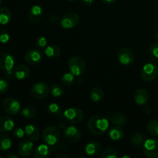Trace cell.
Listing matches in <instances>:
<instances>
[{
  "mask_svg": "<svg viewBox=\"0 0 158 158\" xmlns=\"http://www.w3.org/2000/svg\"><path fill=\"white\" fill-rule=\"evenodd\" d=\"M109 126V119L101 115L93 116L87 123L89 132L94 135H102L107 131Z\"/></svg>",
  "mask_w": 158,
  "mask_h": 158,
  "instance_id": "1",
  "label": "cell"
},
{
  "mask_svg": "<svg viewBox=\"0 0 158 158\" xmlns=\"http://www.w3.org/2000/svg\"><path fill=\"white\" fill-rule=\"evenodd\" d=\"M60 131L55 126H47L43 130V139L49 146L56 145L60 142Z\"/></svg>",
  "mask_w": 158,
  "mask_h": 158,
  "instance_id": "2",
  "label": "cell"
},
{
  "mask_svg": "<svg viewBox=\"0 0 158 158\" xmlns=\"http://www.w3.org/2000/svg\"><path fill=\"white\" fill-rule=\"evenodd\" d=\"M68 66L69 71L77 77L81 76L86 70V63L84 60L80 56L71 57L68 63Z\"/></svg>",
  "mask_w": 158,
  "mask_h": 158,
  "instance_id": "3",
  "label": "cell"
},
{
  "mask_svg": "<svg viewBox=\"0 0 158 158\" xmlns=\"http://www.w3.org/2000/svg\"><path fill=\"white\" fill-rule=\"evenodd\" d=\"M50 92V89L47 83L44 82H39L35 83L30 89V94L33 98L37 100L45 99Z\"/></svg>",
  "mask_w": 158,
  "mask_h": 158,
  "instance_id": "4",
  "label": "cell"
},
{
  "mask_svg": "<svg viewBox=\"0 0 158 158\" xmlns=\"http://www.w3.org/2000/svg\"><path fill=\"white\" fill-rule=\"evenodd\" d=\"M140 74L144 81L151 82L157 77L158 67L155 63L149 62L143 66Z\"/></svg>",
  "mask_w": 158,
  "mask_h": 158,
  "instance_id": "5",
  "label": "cell"
},
{
  "mask_svg": "<svg viewBox=\"0 0 158 158\" xmlns=\"http://www.w3.org/2000/svg\"><path fill=\"white\" fill-rule=\"evenodd\" d=\"M63 117L69 123L76 124V123H79L83 121L84 114L83 111L79 108L71 107L68 108L63 112Z\"/></svg>",
  "mask_w": 158,
  "mask_h": 158,
  "instance_id": "6",
  "label": "cell"
},
{
  "mask_svg": "<svg viewBox=\"0 0 158 158\" xmlns=\"http://www.w3.org/2000/svg\"><path fill=\"white\" fill-rule=\"evenodd\" d=\"M15 66V59L11 54L3 52L0 54V69L4 70L8 76L12 75V69Z\"/></svg>",
  "mask_w": 158,
  "mask_h": 158,
  "instance_id": "7",
  "label": "cell"
},
{
  "mask_svg": "<svg viewBox=\"0 0 158 158\" xmlns=\"http://www.w3.org/2000/svg\"><path fill=\"white\" fill-rule=\"evenodd\" d=\"M143 152L146 157L149 158L158 157V140L148 139L145 140L143 145Z\"/></svg>",
  "mask_w": 158,
  "mask_h": 158,
  "instance_id": "8",
  "label": "cell"
},
{
  "mask_svg": "<svg viewBox=\"0 0 158 158\" xmlns=\"http://www.w3.org/2000/svg\"><path fill=\"white\" fill-rule=\"evenodd\" d=\"M2 107L4 110L10 115H16L19 114L21 110V105L19 102L12 97L5 99L2 103Z\"/></svg>",
  "mask_w": 158,
  "mask_h": 158,
  "instance_id": "9",
  "label": "cell"
},
{
  "mask_svg": "<svg viewBox=\"0 0 158 158\" xmlns=\"http://www.w3.org/2000/svg\"><path fill=\"white\" fill-rule=\"evenodd\" d=\"M80 22V16L76 12H70L65 14L61 19V26L63 29H73L78 25Z\"/></svg>",
  "mask_w": 158,
  "mask_h": 158,
  "instance_id": "10",
  "label": "cell"
},
{
  "mask_svg": "<svg viewBox=\"0 0 158 158\" xmlns=\"http://www.w3.org/2000/svg\"><path fill=\"white\" fill-rule=\"evenodd\" d=\"M118 60L120 63L123 66H130L134 61V53L130 48L123 47L120 49L118 52Z\"/></svg>",
  "mask_w": 158,
  "mask_h": 158,
  "instance_id": "11",
  "label": "cell"
},
{
  "mask_svg": "<svg viewBox=\"0 0 158 158\" xmlns=\"http://www.w3.org/2000/svg\"><path fill=\"white\" fill-rule=\"evenodd\" d=\"M34 151V144L32 140H23L19 143L17 147L18 154L22 157H29Z\"/></svg>",
  "mask_w": 158,
  "mask_h": 158,
  "instance_id": "12",
  "label": "cell"
},
{
  "mask_svg": "<svg viewBox=\"0 0 158 158\" xmlns=\"http://www.w3.org/2000/svg\"><path fill=\"white\" fill-rule=\"evenodd\" d=\"M43 54L40 50L32 49L28 51L25 55V60L29 65H36L43 60Z\"/></svg>",
  "mask_w": 158,
  "mask_h": 158,
  "instance_id": "13",
  "label": "cell"
},
{
  "mask_svg": "<svg viewBox=\"0 0 158 158\" xmlns=\"http://www.w3.org/2000/svg\"><path fill=\"white\" fill-rule=\"evenodd\" d=\"M64 137L69 143H77L81 138V132L76 127L69 126L64 130Z\"/></svg>",
  "mask_w": 158,
  "mask_h": 158,
  "instance_id": "14",
  "label": "cell"
},
{
  "mask_svg": "<svg viewBox=\"0 0 158 158\" xmlns=\"http://www.w3.org/2000/svg\"><path fill=\"white\" fill-rule=\"evenodd\" d=\"M53 152L52 147L46 144H40L35 149L33 156L35 158H48L50 157L51 154Z\"/></svg>",
  "mask_w": 158,
  "mask_h": 158,
  "instance_id": "15",
  "label": "cell"
},
{
  "mask_svg": "<svg viewBox=\"0 0 158 158\" xmlns=\"http://www.w3.org/2000/svg\"><path fill=\"white\" fill-rule=\"evenodd\" d=\"M134 101L138 105H145L149 101V94L143 88L137 89L134 94Z\"/></svg>",
  "mask_w": 158,
  "mask_h": 158,
  "instance_id": "16",
  "label": "cell"
},
{
  "mask_svg": "<svg viewBox=\"0 0 158 158\" xmlns=\"http://www.w3.org/2000/svg\"><path fill=\"white\" fill-rule=\"evenodd\" d=\"M107 117L109 120H110L111 123L117 126H122L127 123L126 116L120 112H110L108 113Z\"/></svg>",
  "mask_w": 158,
  "mask_h": 158,
  "instance_id": "17",
  "label": "cell"
},
{
  "mask_svg": "<svg viewBox=\"0 0 158 158\" xmlns=\"http://www.w3.org/2000/svg\"><path fill=\"white\" fill-rule=\"evenodd\" d=\"M43 15V11L41 6H33L29 9V13H28V18L29 21L32 23H37L42 19Z\"/></svg>",
  "mask_w": 158,
  "mask_h": 158,
  "instance_id": "18",
  "label": "cell"
},
{
  "mask_svg": "<svg viewBox=\"0 0 158 158\" xmlns=\"http://www.w3.org/2000/svg\"><path fill=\"white\" fill-rule=\"evenodd\" d=\"M15 122L9 116L0 117V132H9L13 130Z\"/></svg>",
  "mask_w": 158,
  "mask_h": 158,
  "instance_id": "19",
  "label": "cell"
},
{
  "mask_svg": "<svg viewBox=\"0 0 158 158\" xmlns=\"http://www.w3.org/2000/svg\"><path fill=\"white\" fill-rule=\"evenodd\" d=\"M84 151L85 153L89 157H95L101 151V144L99 142L91 141L86 145Z\"/></svg>",
  "mask_w": 158,
  "mask_h": 158,
  "instance_id": "20",
  "label": "cell"
},
{
  "mask_svg": "<svg viewBox=\"0 0 158 158\" xmlns=\"http://www.w3.org/2000/svg\"><path fill=\"white\" fill-rule=\"evenodd\" d=\"M30 74V71L28 66L23 64H20L15 68L13 71V75L17 80H26L29 77Z\"/></svg>",
  "mask_w": 158,
  "mask_h": 158,
  "instance_id": "21",
  "label": "cell"
},
{
  "mask_svg": "<svg viewBox=\"0 0 158 158\" xmlns=\"http://www.w3.org/2000/svg\"><path fill=\"white\" fill-rule=\"evenodd\" d=\"M25 133L29 137V140L32 141H37L40 139V132L39 128L34 124H28L25 127Z\"/></svg>",
  "mask_w": 158,
  "mask_h": 158,
  "instance_id": "22",
  "label": "cell"
},
{
  "mask_svg": "<svg viewBox=\"0 0 158 158\" xmlns=\"http://www.w3.org/2000/svg\"><path fill=\"white\" fill-rule=\"evenodd\" d=\"M124 136V131L120 126L113 127L109 131V137L113 141H120Z\"/></svg>",
  "mask_w": 158,
  "mask_h": 158,
  "instance_id": "23",
  "label": "cell"
},
{
  "mask_svg": "<svg viewBox=\"0 0 158 158\" xmlns=\"http://www.w3.org/2000/svg\"><path fill=\"white\" fill-rule=\"evenodd\" d=\"M12 140L9 135L4 134H0V151H7L12 148Z\"/></svg>",
  "mask_w": 158,
  "mask_h": 158,
  "instance_id": "24",
  "label": "cell"
},
{
  "mask_svg": "<svg viewBox=\"0 0 158 158\" xmlns=\"http://www.w3.org/2000/svg\"><path fill=\"white\" fill-rule=\"evenodd\" d=\"M44 52L46 56L49 58L55 59L60 56L61 54V49L59 46H55V45H50L45 48Z\"/></svg>",
  "mask_w": 158,
  "mask_h": 158,
  "instance_id": "25",
  "label": "cell"
},
{
  "mask_svg": "<svg viewBox=\"0 0 158 158\" xmlns=\"http://www.w3.org/2000/svg\"><path fill=\"white\" fill-rule=\"evenodd\" d=\"M12 19V13L8 8H0V25H7Z\"/></svg>",
  "mask_w": 158,
  "mask_h": 158,
  "instance_id": "26",
  "label": "cell"
},
{
  "mask_svg": "<svg viewBox=\"0 0 158 158\" xmlns=\"http://www.w3.org/2000/svg\"><path fill=\"white\" fill-rule=\"evenodd\" d=\"M90 97L91 100L94 103H97L102 100L104 97V92L103 89L100 87H94L90 91Z\"/></svg>",
  "mask_w": 158,
  "mask_h": 158,
  "instance_id": "27",
  "label": "cell"
},
{
  "mask_svg": "<svg viewBox=\"0 0 158 158\" xmlns=\"http://www.w3.org/2000/svg\"><path fill=\"white\" fill-rule=\"evenodd\" d=\"M145 140H146V137L143 134L140 132H136L132 134L131 137V143L137 147H140L143 145Z\"/></svg>",
  "mask_w": 158,
  "mask_h": 158,
  "instance_id": "28",
  "label": "cell"
},
{
  "mask_svg": "<svg viewBox=\"0 0 158 158\" xmlns=\"http://www.w3.org/2000/svg\"><path fill=\"white\" fill-rule=\"evenodd\" d=\"M21 114L23 117H26L28 119H32L35 118L38 115V110L35 107L32 106H29L25 107L21 111Z\"/></svg>",
  "mask_w": 158,
  "mask_h": 158,
  "instance_id": "29",
  "label": "cell"
},
{
  "mask_svg": "<svg viewBox=\"0 0 158 158\" xmlns=\"http://www.w3.org/2000/svg\"><path fill=\"white\" fill-rule=\"evenodd\" d=\"M48 111L50 114L55 116L56 117H63V112L62 110V108L60 105H58L57 103H50L48 106Z\"/></svg>",
  "mask_w": 158,
  "mask_h": 158,
  "instance_id": "30",
  "label": "cell"
},
{
  "mask_svg": "<svg viewBox=\"0 0 158 158\" xmlns=\"http://www.w3.org/2000/svg\"><path fill=\"white\" fill-rule=\"evenodd\" d=\"M147 130L151 135L158 137V120H151L147 124Z\"/></svg>",
  "mask_w": 158,
  "mask_h": 158,
  "instance_id": "31",
  "label": "cell"
},
{
  "mask_svg": "<svg viewBox=\"0 0 158 158\" xmlns=\"http://www.w3.org/2000/svg\"><path fill=\"white\" fill-rule=\"evenodd\" d=\"M75 76L72 73H66L63 75V77H61V83L62 84L64 85V86H69L73 84L74 80H75Z\"/></svg>",
  "mask_w": 158,
  "mask_h": 158,
  "instance_id": "32",
  "label": "cell"
},
{
  "mask_svg": "<svg viewBox=\"0 0 158 158\" xmlns=\"http://www.w3.org/2000/svg\"><path fill=\"white\" fill-rule=\"evenodd\" d=\"M100 157L101 158H117L118 154H117V151L114 148H106L101 153Z\"/></svg>",
  "mask_w": 158,
  "mask_h": 158,
  "instance_id": "33",
  "label": "cell"
},
{
  "mask_svg": "<svg viewBox=\"0 0 158 158\" xmlns=\"http://www.w3.org/2000/svg\"><path fill=\"white\" fill-rule=\"evenodd\" d=\"M51 92L54 97H60L64 94L65 89L60 84H52L51 86Z\"/></svg>",
  "mask_w": 158,
  "mask_h": 158,
  "instance_id": "34",
  "label": "cell"
},
{
  "mask_svg": "<svg viewBox=\"0 0 158 158\" xmlns=\"http://www.w3.org/2000/svg\"><path fill=\"white\" fill-rule=\"evenodd\" d=\"M9 82L5 79H0V94H4L9 90Z\"/></svg>",
  "mask_w": 158,
  "mask_h": 158,
  "instance_id": "35",
  "label": "cell"
},
{
  "mask_svg": "<svg viewBox=\"0 0 158 158\" xmlns=\"http://www.w3.org/2000/svg\"><path fill=\"white\" fill-rule=\"evenodd\" d=\"M149 51L151 56L155 59V60H158V43H152L150 46Z\"/></svg>",
  "mask_w": 158,
  "mask_h": 158,
  "instance_id": "36",
  "label": "cell"
},
{
  "mask_svg": "<svg viewBox=\"0 0 158 158\" xmlns=\"http://www.w3.org/2000/svg\"><path fill=\"white\" fill-rule=\"evenodd\" d=\"M10 39L9 32L6 29H1L0 30V43H6L9 42Z\"/></svg>",
  "mask_w": 158,
  "mask_h": 158,
  "instance_id": "37",
  "label": "cell"
},
{
  "mask_svg": "<svg viewBox=\"0 0 158 158\" xmlns=\"http://www.w3.org/2000/svg\"><path fill=\"white\" fill-rule=\"evenodd\" d=\"M35 44L38 48H46L47 46V40L45 37L41 36L37 39Z\"/></svg>",
  "mask_w": 158,
  "mask_h": 158,
  "instance_id": "38",
  "label": "cell"
},
{
  "mask_svg": "<svg viewBox=\"0 0 158 158\" xmlns=\"http://www.w3.org/2000/svg\"><path fill=\"white\" fill-rule=\"evenodd\" d=\"M25 130L22 127H16L13 131V135L16 137L17 139H22L25 135Z\"/></svg>",
  "mask_w": 158,
  "mask_h": 158,
  "instance_id": "39",
  "label": "cell"
},
{
  "mask_svg": "<svg viewBox=\"0 0 158 158\" xmlns=\"http://www.w3.org/2000/svg\"><path fill=\"white\" fill-rule=\"evenodd\" d=\"M52 147L55 148V151L56 150H60V151H63V152H66L69 150V147L65 142H60V143H59V144L54 145Z\"/></svg>",
  "mask_w": 158,
  "mask_h": 158,
  "instance_id": "40",
  "label": "cell"
},
{
  "mask_svg": "<svg viewBox=\"0 0 158 158\" xmlns=\"http://www.w3.org/2000/svg\"><path fill=\"white\" fill-rule=\"evenodd\" d=\"M49 20L51 23H53V24H56V23H58L60 21V18L58 15H56V14H53V15H51L50 16H49Z\"/></svg>",
  "mask_w": 158,
  "mask_h": 158,
  "instance_id": "41",
  "label": "cell"
},
{
  "mask_svg": "<svg viewBox=\"0 0 158 158\" xmlns=\"http://www.w3.org/2000/svg\"><path fill=\"white\" fill-rule=\"evenodd\" d=\"M59 127H60L61 130H65L66 127H67V126H66V123H65V122L61 121L60 123H59Z\"/></svg>",
  "mask_w": 158,
  "mask_h": 158,
  "instance_id": "42",
  "label": "cell"
},
{
  "mask_svg": "<svg viewBox=\"0 0 158 158\" xmlns=\"http://www.w3.org/2000/svg\"><path fill=\"white\" fill-rule=\"evenodd\" d=\"M143 112L145 113L146 114H150L151 112V109L149 106H145L143 107Z\"/></svg>",
  "mask_w": 158,
  "mask_h": 158,
  "instance_id": "43",
  "label": "cell"
},
{
  "mask_svg": "<svg viewBox=\"0 0 158 158\" xmlns=\"http://www.w3.org/2000/svg\"><path fill=\"white\" fill-rule=\"evenodd\" d=\"M82 1L86 5H92L94 2V0H82Z\"/></svg>",
  "mask_w": 158,
  "mask_h": 158,
  "instance_id": "44",
  "label": "cell"
},
{
  "mask_svg": "<svg viewBox=\"0 0 158 158\" xmlns=\"http://www.w3.org/2000/svg\"><path fill=\"white\" fill-rule=\"evenodd\" d=\"M103 2L106 3V4H113V3L116 2L117 0H102Z\"/></svg>",
  "mask_w": 158,
  "mask_h": 158,
  "instance_id": "45",
  "label": "cell"
},
{
  "mask_svg": "<svg viewBox=\"0 0 158 158\" xmlns=\"http://www.w3.org/2000/svg\"><path fill=\"white\" fill-rule=\"evenodd\" d=\"M8 158H18V156L15 155V154H12V153H10V154H8L7 156Z\"/></svg>",
  "mask_w": 158,
  "mask_h": 158,
  "instance_id": "46",
  "label": "cell"
},
{
  "mask_svg": "<svg viewBox=\"0 0 158 158\" xmlns=\"http://www.w3.org/2000/svg\"><path fill=\"white\" fill-rule=\"evenodd\" d=\"M60 157H61V158H63V157H64V158H69V157L68 155H66V154H59V155H57L56 156V158H60Z\"/></svg>",
  "mask_w": 158,
  "mask_h": 158,
  "instance_id": "47",
  "label": "cell"
},
{
  "mask_svg": "<svg viewBox=\"0 0 158 158\" xmlns=\"http://www.w3.org/2000/svg\"><path fill=\"white\" fill-rule=\"evenodd\" d=\"M156 39H157V40L158 41V29H157V32H156Z\"/></svg>",
  "mask_w": 158,
  "mask_h": 158,
  "instance_id": "48",
  "label": "cell"
},
{
  "mask_svg": "<svg viewBox=\"0 0 158 158\" xmlns=\"http://www.w3.org/2000/svg\"><path fill=\"white\" fill-rule=\"evenodd\" d=\"M66 1H68V2H74V1H76V0H66Z\"/></svg>",
  "mask_w": 158,
  "mask_h": 158,
  "instance_id": "49",
  "label": "cell"
},
{
  "mask_svg": "<svg viewBox=\"0 0 158 158\" xmlns=\"http://www.w3.org/2000/svg\"><path fill=\"white\" fill-rule=\"evenodd\" d=\"M2 0H0V5L2 4Z\"/></svg>",
  "mask_w": 158,
  "mask_h": 158,
  "instance_id": "50",
  "label": "cell"
},
{
  "mask_svg": "<svg viewBox=\"0 0 158 158\" xmlns=\"http://www.w3.org/2000/svg\"><path fill=\"white\" fill-rule=\"evenodd\" d=\"M0 157H1V156H0Z\"/></svg>",
  "mask_w": 158,
  "mask_h": 158,
  "instance_id": "51",
  "label": "cell"
}]
</instances>
